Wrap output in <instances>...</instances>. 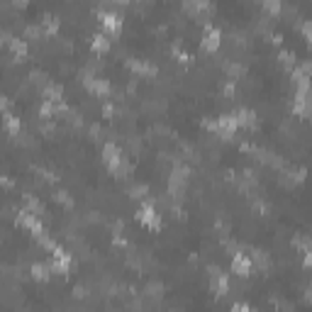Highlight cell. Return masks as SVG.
Listing matches in <instances>:
<instances>
[{
  "label": "cell",
  "instance_id": "21",
  "mask_svg": "<svg viewBox=\"0 0 312 312\" xmlns=\"http://www.w3.org/2000/svg\"><path fill=\"white\" fill-rule=\"evenodd\" d=\"M251 259H254V266L264 268V271H266V268H268V254H266V251H261V249H256Z\"/></svg>",
  "mask_w": 312,
  "mask_h": 312
},
{
  "label": "cell",
  "instance_id": "29",
  "mask_svg": "<svg viewBox=\"0 0 312 312\" xmlns=\"http://www.w3.org/2000/svg\"><path fill=\"white\" fill-rule=\"evenodd\" d=\"M27 2H29V0H12V5H15V7H24Z\"/></svg>",
  "mask_w": 312,
  "mask_h": 312
},
{
  "label": "cell",
  "instance_id": "5",
  "mask_svg": "<svg viewBox=\"0 0 312 312\" xmlns=\"http://www.w3.org/2000/svg\"><path fill=\"white\" fill-rule=\"evenodd\" d=\"M185 183H188V171H185V168H173V173H171V178H168V193H171L173 198H183Z\"/></svg>",
  "mask_w": 312,
  "mask_h": 312
},
{
  "label": "cell",
  "instance_id": "27",
  "mask_svg": "<svg viewBox=\"0 0 312 312\" xmlns=\"http://www.w3.org/2000/svg\"><path fill=\"white\" fill-rule=\"evenodd\" d=\"M298 246H303V251H312V234H308L305 239H300Z\"/></svg>",
  "mask_w": 312,
  "mask_h": 312
},
{
  "label": "cell",
  "instance_id": "9",
  "mask_svg": "<svg viewBox=\"0 0 312 312\" xmlns=\"http://www.w3.org/2000/svg\"><path fill=\"white\" fill-rule=\"evenodd\" d=\"M68 268H71V256H68L64 249H54V254H51V271L54 273H68Z\"/></svg>",
  "mask_w": 312,
  "mask_h": 312
},
{
  "label": "cell",
  "instance_id": "12",
  "mask_svg": "<svg viewBox=\"0 0 312 312\" xmlns=\"http://www.w3.org/2000/svg\"><path fill=\"white\" fill-rule=\"evenodd\" d=\"M234 117H237L239 127H246V130H254V127H256V112H254V110H246V108H242V110L234 112Z\"/></svg>",
  "mask_w": 312,
  "mask_h": 312
},
{
  "label": "cell",
  "instance_id": "22",
  "mask_svg": "<svg viewBox=\"0 0 312 312\" xmlns=\"http://www.w3.org/2000/svg\"><path fill=\"white\" fill-rule=\"evenodd\" d=\"M24 207H27L29 212H34V215H42V212H44L42 202H39V200H34V198H29V195L24 198Z\"/></svg>",
  "mask_w": 312,
  "mask_h": 312
},
{
  "label": "cell",
  "instance_id": "28",
  "mask_svg": "<svg viewBox=\"0 0 312 312\" xmlns=\"http://www.w3.org/2000/svg\"><path fill=\"white\" fill-rule=\"evenodd\" d=\"M303 264H305V268H310V271H312V251H305V256H303Z\"/></svg>",
  "mask_w": 312,
  "mask_h": 312
},
{
  "label": "cell",
  "instance_id": "7",
  "mask_svg": "<svg viewBox=\"0 0 312 312\" xmlns=\"http://www.w3.org/2000/svg\"><path fill=\"white\" fill-rule=\"evenodd\" d=\"M232 271L237 273V276H242L246 278L251 271H254V259L249 256V254H242V251H237L234 256H232Z\"/></svg>",
  "mask_w": 312,
  "mask_h": 312
},
{
  "label": "cell",
  "instance_id": "26",
  "mask_svg": "<svg viewBox=\"0 0 312 312\" xmlns=\"http://www.w3.org/2000/svg\"><path fill=\"white\" fill-rule=\"evenodd\" d=\"M227 71H229V76H232V78H239V76L244 73V66H239V64H229Z\"/></svg>",
  "mask_w": 312,
  "mask_h": 312
},
{
  "label": "cell",
  "instance_id": "10",
  "mask_svg": "<svg viewBox=\"0 0 312 312\" xmlns=\"http://www.w3.org/2000/svg\"><path fill=\"white\" fill-rule=\"evenodd\" d=\"M100 22H103V29L112 34V37H117L120 32H122V17L120 15H115V12H105V15H100Z\"/></svg>",
  "mask_w": 312,
  "mask_h": 312
},
{
  "label": "cell",
  "instance_id": "24",
  "mask_svg": "<svg viewBox=\"0 0 312 312\" xmlns=\"http://www.w3.org/2000/svg\"><path fill=\"white\" fill-rule=\"evenodd\" d=\"M281 64L288 68V71H293V68H295V54H290V51H281Z\"/></svg>",
  "mask_w": 312,
  "mask_h": 312
},
{
  "label": "cell",
  "instance_id": "3",
  "mask_svg": "<svg viewBox=\"0 0 312 312\" xmlns=\"http://www.w3.org/2000/svg\"><path fill=\"white\" fill-rule=\"evenodd\" d=\"M17 224H22V227H27L34 237H39V234H44V224H42V220H39V215H34V212H29L27 207L24 210H20V215H17Z\"/></svg>",
  "mask_w": 312,
  "mask_h": 312
},
{
  "label": "cell",
  "instance_id": "20",
  "mask_svg": "<svg viewBox=\"0 0 312 312\" xmlns=\"http://www.w3.org/2000/svg\"><path fill=\"white\" fill-rule=\"evenodd\" d=\"M42 29H44V34H56L59 32V20L51 17V15H46L44 20H42Z\"/></svg>",
  "mask_w": 312,
  "mask_h": 312
},
{
  "label": "cell",
  "instance_id": "14",
  "mask_svg": "<svg viewBox=\"0 0 312 312\" xmlns=\"http://www.w3.org/2000/svg\"><path fill=\"white\" fill-rule=\"evenodd\" d=\"M290 76H293V81H295V83L308 81V78H312V64H310V61H305V64H295V68L290 71Z\"/></svg>",
  "mask_w": 312,
  "mask_h": 312
},
{
  "label": "cell",
  "instance_id": "13",
  "mask_svg": "<svg viewBox=\"0 0 312 312\" xmlns=\"http://www.w3.org/2000/svg\"><path fill=\"white\" fill-rule=\"evenodd\" d=\"M5 44L10 46V51H12L17 59H24V56H27V42H24V39H20V37L15 39V37L5 34Z\"/></svg>",
  "mask_w": 312,
  "mask_h": 312
},
{
  "label": "cell",
  "instance_id": "6",
  "mask_svg": "<svg viewBox=\"0 0 312 312\" xmlns=\"http://www.w3.org/2000/svg\"><path fill=\"white\" fill-rule=\"evenodd\" d=\"M83 83H86V88L93 93V95H98V98H105V95H110V81H105V78H98V76H88L86 73V78H83Z\"/></svg>",
  "mask_w": 312,
  "mask_h": 312
},
{
  "label": "cell",
  "instance_id": "25",
  "mask_svg": "<svg viewBox=\"0 0 312 312\" xmlns=\"http://www.w3.org/2000/svg\"><path fill=\"white\" fill-rule=\"evenodd\" d=\"M147 193H149V188H147V185H134L132 190H130V195H132V198H144Z\"/></svg>",
  "mask_w": 312,
  "mask_h": 312
},
{
  "label": "cell",
  "instance_id": "11",
  "mask_svg": "<svg viewBox=\"0 0 312 312\" xmlns=\"http://www.w3.org/2000/svg\"><path fill=\"white\" fill-rule=\"evenodd\" d=\"M210 288L215 290L217 295H224V293L229 290V281H227V276H224L220 268H212V281H210Z\"/></svg>",
  "mask_w": 312,
  "mask_h": 312
},
{
  "label": "cell",
  "instance_id": "15",
  "mask_svg": "<svg viewBox=\"0 0 312 312\" xmlns=\"http://www.w3.org/2000/svg\"><path fill=\"white\" fill-rule=\"evenodd\" d=\"M29 273H32L34 281H49V276H51L54 271H51V264H32Z\"/></svg>",
  "mask_w": 312,
  "mask_h": 312
},
{
  "label": "cell",
  "instance_id": "23",
  "mask_svg": "<svg viewBox=\"0 0 312 312\" xmlns=\"http://www.w3.org/2000/svg\"><path fill=\"white\" fill-rule=\"evenodd\" d=\"M264 2V7H266V12H271V15H278L281 12V0H261Z\"/></svg>",
  "mask_w": 312,
  "mask_h": 312
},
{
  "label": "cell",
  "instance_id": "2",
  "mask_svg": "<svg viewBox=\"0 0 312 312\" xmlns=\"http://www.w3.org/2000/svg\"><path fill=\"white\" fill-rule=\"evenodd\" d=\"M137 220L144 224L147 229H158V227H161V215H158V210H156L152 202H144V205L139 207Z\"/></svg>",
  "mask_w": 312,
  "mask_h": 312
},
{
  "label": "cell",
  "instance_id": "17",
  "mask_svg": "<svg viewBox=\"0 0 312 312\" xmlns=\"http://www.w3.org/2000/svg\"><path fill=\"white\" fill-rule=\"evenodd\" d=\"M90 46H93V51L105 54V51L110 49V39H108L105 34H95V37H93V42H90Z\"/></svg>",
  "mask_w": 312,
  "mask_h": 312
},
{
  "label": "cell",
  "instance_id": "1",
  "mask_svg": "<svg viewBox=\"0 0 312 312\" xmlns=\"http://www.w3.org/2000/svg\"><path fill=\"white\" fill-rule=\"evenodd\" d=\"M103 161H105V166L110 168L115 176H127L130 173V161H127V156L122 154V149L117 147V144H105L103 147Z\"/></svg>",
  "mask_w": 312,
  "mask_h": 312
},
{
  "label": "cell",
  "instance_id": "18",
  "mask_svg": "<svg viewBox=\"0 0 312 312\" xmlns=\"http://www.w3.org/2000/svg\"><path fill=\"white\" fill-rule=\"evenodd\" d=\"M5 130L10 134H20V117H15L10 110H5Z\"/></svg>",
  "mask_w": 312,
  "mask_h": 312
},
{
  "label": "cell",
  "instance_id": "4",
  "mask_svg": "<svg viewBox=\"0 0 312 312\" xmlns=\"http://www.w3.org/2000/svg\"><path fill=\"white\" fill-rule=\"evenodd\" d=\"M239 130V122H237V117L234 115H222V117H217L215 120V130L212 132L220 134V137H224V139H229L232 134Z\"/></svg>",
  "mask_w": 312,
  "mask_h": 312
},
{
  "label": "cell",
  "instance_id": "30",
  "mask_svg": "<svg viewBox=\"0 0 312 312\" xmlns=\"http://www.w3.org/2000/svg\"><path fill=\"white\" fill-rule=\"evenodd\" d=\"M115 2H120V5H127V2H130V0H115Z\"/></svg>",
  "mask_w": 312,
  "mask_h": 312
},
{
  "label": "cell",
  "instance_id": "19",
  "mask_svg": "<svg viewBox=\"0 0 312 312\" xmlns=\"http://www.w3.org/2000/svg\"><path fill=\"white\" fill-rule=\"evenodd\" d=\"M130 68H132L134 73H144V76L156 73V68L152 66V64H144V61H130Z\"/></svg>",
  "mask_w": 312,
  "mask_h": 312
},
{
  "label": "cell",
  "instance_id": "16",
  "mask_svg": "<svg viewBox=\"0 0 312 312\" xmlns=\"http://www.w3.org/2000/svg\"><path fill=\"white\" fill-rule=\"evenodd\" d=\"M42 95H44V100H51V103H61V95H64V90H61V86H56V83H49Z\"/></svg>",
  "mask_w": 312,
  "mask_h": 312
},
{
  "label": "cell",
  "instance_id": "8",
  "mask_svg": "<svg viewBox=\"0 0 312 312\" xmlns=\"http://www.w3.org/2000/svg\"><path fill=\"white\" fill-rule=\"evenodd\" d=\"M220 42H222V32L217 29V27H207L205 29V34H202V49L205 51H210V54H215L217 49H220Z\"/></svg>",
  "mask_w": 312,
  "mask_h": 312
}]
</instances>
